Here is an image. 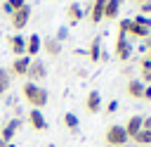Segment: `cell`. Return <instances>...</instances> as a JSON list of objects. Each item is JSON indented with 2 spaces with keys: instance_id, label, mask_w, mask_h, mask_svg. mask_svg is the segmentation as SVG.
I'll use <instances>...</instances> for the list:
<instances>
[{
  "instance_id": "obj_1",
  "label": "cell",
  "mask_w": 151,
  "mask_h": 147,
  "mask_svg": "<svg viewBox=\"0 0 151 147\" xmlns=\"http://www.w3.org/2000/svg\"><path fill=\"white\" fill-rule=\"evenodd\" d=\"M21 95H24V100H26L33 109H42V107L47 104V100H50V92H47L42 85L31 83V81H26V83L21 85Z\"/></svg>"
},
{
  "instance_id": "obj_2",
  "label": "cell",
  "mask_w": 151,
  "mask_h": 147,
  "mask_svg": "<svg viewBox=\"0 0 151 147\" xmlns=\"http://www.w3.org/2000/svg\"><path fill=\"white\" fill-rule=\"evenodd\" d=\"M127 36L146 40V38L151 36V17H142V14H137L134 19H130V28H127Z\"/></svg>"
},
{
  "instance_id": "obj_3",
  "label": "cell",
  "mask_w": 151,
  "mask_h": 147,
  "mask_svg": "<svg viewBox=\"0 0 151 147\" xmlns=\"http://www.w3.org/2000/svg\"><path fill=\"white\" fill-rule=\"evenodd\" d=\"M127 140H130V138H127V133H125V128H123L120 123L109 126L106 133H104V142H106V147H125Z\"/></svg>"
},
{
  "instance_id": "obj_4",
  "label": "cell",
  "mask_w": 151,
  "mask_h": 147,
  "mask_svg": "<svg viewBox=\"0 0 151 147\" xmlns=\"http://www.w3.org/2000/svg\"><path fill=\"white\" fill-rule=\"evenodd\" d=\"M113 52H116V59L130 62V57H132V43L127 40L125 33H118V36H116V47H113Z\"/></svg>"
},
{
  "instance_id": "obj_5",
  "label": "cell",
  "mask_w": 151,
  "mask_h": 147,
  "mask_svg": "<svg viewBox=\"0 0 151 147\" xmlns=\"http://www.w3.org/2000/svg\"><path fill=\"white\" fill-rule=\"evenodd\" d=\"M28 21H31V5H24V7H19L17 12L9 14V24H12V28H17V31L26 28Z\"/></svg>"
},
{
  "instance_id": "obj_6",
  "label": "cell",
  "mask_w": 151,
  "mask_h": 147,
  "mask_svg": "<svg viewBox=\"0 0 151 147\" xmlns=\"http://www.w3.org/2000/svg\"><path fill=\"white\" fill-rule=\"evenodd\" d=\"M45 76H47V66H45V62H42V59H31L28 71H26V78H28L31 83H38V81H42Z\"/></svg>"
},
{
  "instance_id": "obj_7",
  "label": "cell",
  "mask_w": 151,
  "mask_h": 147,
  "mask_svg": "<svg viewBox=\"0 0 151 147\" xmlns=\"http://www.w3.org/2000/svg\"><path fill=\"white\" fill-rule=\"evenodd\" d=\"M21 128V119L19 116H14V119H9L2 128H0V138H2V142H12V138H14V133Z\"/></svg>"
},
{
  "instance_id": "obj_8",
  "label": "cell",
  "mask_w": 151,
  "mask_h": 147,
  "mask_svg": "<svg viewBox=\"0 0 151 147\" xmlns=\"http://www.w3.org/2000/svg\"><path fill=\"white\" fill-rule=\"evenodd\" d=\"M9 50H12L14 57H24V55H26V38H24L21 33L9 36Z\"/></svg>"
},
{
  "instance_id": "obj_9",
  "label": "cell",
  "mask_w": 151,
  "mask_h": 147,
  "mask_svg": "<svg viewBox=\"0 0 151 147\" xmlns=\"http://www.w3.org/2000/svg\"><path fill=\"white\" fill-rule=\"evenodd\" d=\"M42 50V38L38 36V33H31L28 38H26V57H31V59H35V55Z\"/></svg>"
},
{
  "instance_id": "obj_10",
  "label": "cell",
  "mask_w": 151,
  "mask_h": 147,
  "mask_svg": "<svg viewBox=\"0 0 151 147\" xmlns=\"http://www.w3.org/2000/svg\"><path fill=\"white\" fill-rule=\"evenodd\" d=\"M28 64H31V57H26V55H24V57H17L7 71H9V76H26Z\"/></svg>"
},
{
  "instance_id": "obj_11",
  "label": "cell",
  "mask_w": 151,
  "mask_h": 147,
  "mask_svg": "<svg viewBox=\"0 0 151 147\" xmlns=\"http://www.w3.org/2000/svg\"><path fill=\"white\" fill-rule=\"evenodd\" d=\"M99 109H101V95H99V90H90L87 97H85V111L97 114Z\"/></svg>"
},
{
  "instance_id": "obj_12",
  "label": "cell",
  "mask_w": 151,
  "mask_h": 147,
  "mask_svg": "<svg viewBox=\"0 0 151 147\" xmlns=\"http://www.w3.org/2000/svg\"><path fill=\"white\" fill-rule=\"evenodd\" d=\"M28 126H31L33 130H45V128H47V119L42 116L40 109H31V111H28Z\"/></svg>"
},
{
  "instance_id": "obj_13",
  "label": "cell",
  "mask_w": 151,
  "mask_h": 147,
  "mask_svg": "<svg viewBox=\"0 0 151 147\" xmlns=\"http://www.w3.org/2000/svg\"><path fill=\"white\" fill-rule=\"evenodd\" d=\"M83 17H85V9L78 5V2H71L68 7H66V21L73 26V24H78V21H83Z\"/></svg>"
},
{
  "instance_id": "obj_14",
  "label": "cell",
  "mask_w": 151,
  "mask_h": 147,
  "mask_svg": "<svg viewBox=\"0 0 151 147\" xmlns=\"http://www.w3.org/2000/svg\"><path fill=\"white\" fill-rule=\"evenodd\" d=\"M144 88H146V85H144L139 78H130L127 85H125V92H127V97H132V100H142Z\"/></svg>"
},
{
  "instance_id": "obj_15",
  "label": "cell",
  "mask_w": 151,
  "mask_h": 147,
  "mask_svg": "<svg viewBox=\"0 0 151 147\" xmlns=\"http://www.w3.org/2000/svg\"><path fill=\"white\" fill-rule=\"evenodd\" d=\"M142 121H144V116H139V114H134V116H130V119L125 121V126H123V128H125V133H127V138H130V140L142 130Z\"/></svg>"
},
{
  "instance_id": "obj_16",
  "label": "cell",
  "mask_w": 151,
  "mask_h": 147,
  "mask_svg": "<svg viewBox=\"0 0 151 147\" xmlns=\"http://www.w3.org/2000/svg\"><path fill=\"white\" fill-rule=\"evenodd\" d=\"M106 2H109V0H94V2H92L90 12H87L92 24H99V21H104V7H106Z\"/></svg>"
},
{
  "instance_id": "obj_17",
  "label": "cell",
  "mask_w": 151,
  "mask_h": 147,
  "mask_svg": "<svg viewBox=\"0 0 151 147\" xmlns=\"http://www.w3.org/2000/svg\"><path fill=\"white\" fill-rule=\"evenodd\" d=\"M42 50H45L50 57H59V55H61V43H59L57 38H47V40H42Z\"/></svg>"
},
{
  "instance_id": "obj_18",
  "label": "cell",
  "mask_w": 151,
  "mask_h": 147,
  "mask_svg": "<svg viewBox=\"0 0 151 147\" xmlns=\"http://www.w3.org/2000/svg\"><path fill=\"white\" fill-rule=\"evenodd\" d=\"M87 57H90V62H101V36H97V38L90 43Z\"/></svg>"
},
{
  "instance_id": "obj_19",
  "label": "cell",
  "mask_w": 151,
  "mask_h": 147,
  "mask_svg": "<svg viewBox=\"0 0 151 147\" xmlns=\"http://www.w3.org/2000/svg\"><path fill=\"white\" fill-rule=\"evenodd\" d=\"M118 12H120V0H109L104 7V19L113 21V19H118Z\"/></svg>"
},
{
  "instance_id": "obj_20",
  "label": "cell",
  "mask_w": 151,
  "mask_h": 147,
  "mask_svg": "<svg viewBox=\"0 0 151 147\" xmlns=\"http://www.w3.org/2000/svg\"><path fill=\"white\" fill-rule=\"evenodd\" d=\"M139 81H142L144 85H151V62L144 59V57H142V62H139Z\"/></svg>"
},
{
  "instance_id": "obj_21",
  "label": "cell",
  "mask_w": 151,
  "mask_h": 147,
  "mask_svg": "<svg viewBox=\"0 0 151 147\" xmlns=\"http://www.w3.org/2000/svg\"><path fill=\"white\" fill-rule=\"evenodd\" d=\"M61 123H64V128H68L71 133H76V130H78V116H76L73 111H66V114H64V119H61Z\"/></svg>"
},
{
  "instance_id": "obj_22",
  "label": "cell",
  "mask_w": 151,
  "mask_h": 147,
  "mask_svg": "<svg viewBox=\"0 0 151 147\" xmlns=\"http://www.w3.org/2000/svg\"><path fill=\"white\" fill-rule=\"evenodd\" d=\"M9 85H12V78H9V71H7V69H0V97L9 92Z\"/></svg>"
},
{
  "instance_id": "obj_23",
  "label": "cell",
  "mask_w": 151,
  "mask_h": 147,
  "mask_svg": "<svg viewBox=\"0 0 151 147\" xmlns=\"http://www.w3.org/2000/svg\"><path fill=\"white\" fill-rule=\"evenodd\" d=\"M26 5V0H5L2 2V12L5 14H12V12H17L19 7H24Z\"/></svg>"
},
{
  "instance_id": "obj_24",
  "label": "cell",
  "mask_w": 151,
  "mask_h": 147,
  "mask_svg": "<svg viewBox=\"0 0 151 147\" xmlns=\"http://www.w3.org/2000/svg\"><path fill=\"white\" fill-rule=\"evenodd\" d=\"M132 142H134V145H151V130H144V128H142V130L132 138Z\"/></svg>"
},
{
  "instance_id": "obj_25",
  "label": "cell",
  "mask_w": 151,
  "mask_h": 147,
  "mask_svg": "<svg viewBox=\"0 0 151 147\" xmlns=\"http://www.w3.org/2000/svg\"><path fill=\"white\" fill-rule=\"evenodd\" d=\"M54 38H57L59 43H64V40L68 38V28H66V26H59V31H57V36H54Z\"/></svg>"
},
{
  "instance_id": "obj_26",
  "label": "cell",
  "mask_w": 151,
  "mask_h": 147,
  "mask_svg": "<svg viewBox=\"0 0 151 147\" xmlns=\"http://www.w3.org/2000/svg\"><path fill=\"white\" fill-rule=\"evenodd\" d=\"M139 14H142V17H149V14H151V0H146V2L139 5Z\"/></svg>"
},
{
  "instance_id": "obj_27",
  "label": "cell",
  "mask_w": 151,
  "mask_h": 147,
  "mask_svg": "<svg viewBox=\"0 0 151 147\" xmlns=\"http://www.w3.org/2000/svg\"><path fill=\"white\" fill-rule=\"evenodd\" d=\"M127 28H130V19H120L118 21V33H125L127 36Z\"/></svg>"
},
{
  "instance_id": "obj_28",
  "label": "cell",
  "mask_w": 151,
  "mask_h": 147,
  "mask_svg": "<svg viewBox=\"0 0 151 147\" xmlns=\"http://www.w3.org/2000/svg\"><path fill=\"white\" fill-rule=\"evenodd\" d=\"M104 111H106V114H116V111H118V102H116V100H111V102L106 104V109H104Z\"/></svg>"
},
{
  "instance_id": "obj_29",
  "label": "cell",
  "mask_w": 151,
  "mask_h": 147,
  "mask_svg": "<svg viewBox=\"0 0 151 147\" xmlns=\"http://www.w3.org/2000/svg\"><path fill=\"white\" fill-rule=\"evenodd\" d=\"M142 100H144V102H151V85H146V88H144V92H142Z\"/></svg>"
},
{
  "instance_id": "obj_30",
  "label": "cell",
  "mask_w": 151,
  "mask_h": 147,
  "mask_svg": "<svg viewBox=\"0 0 151 147\" xmlns=\"http://www.w3.org/2000/svg\"><path fill=\"white\" fill-rule=\"evenodd\" d=\"M144 59H149V62H151V47L146 50V57H144Z\"/></svg>"
},
{
  "instance_id": "obj_31",
  "label": "cell",
  "mask_w": 151,
  "mask_h": 147,
  "mask_svg": "<svg viewBox=\"0 0 151 147\" xmlns=\"http://www.w3.org/2000/svg\"><path fill=\"white\" fill-rule=\"evenodd\" d=\"M2 147H17V145H14V142H5Z\"/></svg>"
},
{
  "instance_id": "obj_32",
  "label": "cell",
  "mask_w": 151,
  "mask_h": 147,
  "mask_svg": "<svg viewBox=\"0 0 151 147\" xmlns=\"http://www.w3.org/2000/svg\"><path fill=\"white\" fill-rule=\"evenodd\" d=\"M144 43H146V45H149V47H151V36H149V38H146V40H144Z\"/></svg>"
},
{
  "instance_id": "obj_33",
  "label": "cell",
  "mask_w": 151,
  "mask_h": 147,
  "mask_svg": "<svg viewBox=\"0 0 151 147\" xmlns=\"http://www.w3.org/2000/svg\"><path fill=\"white\" fill-rule=\"evenodd\" d=\"M134 2H137V5H142V2H146V0H134Z\"/></svg>"
},
{
  "instance_id": "obj_34",
  "label": "cell",
  "mask_w": 151,
  "mask_h": 147,
  "mask_svg": "<svg viewBox=\"0 0 151 147\" xmlns=\"http://www.w3.org/2000/svg\"><path fill=\"white\" fill-rule=\"evenodd\" d=\"M2 145H5V142H2V138H0V147H2Z\"/></svg>"
},
{
  "instance_id": "obj_35",
  "label": "cell",
  "mask_w": 151,
  "mask_h": 147,
  "mask_svg": "<svg viewBox=\"0 0 151 147\" xmlns=\"http://www.w3.org/2000/svg\"><path fill=\"white\" fill-rule=\"evenodd\" d=\"M45 147H57V145H45Z\"/></svg>"
},
{
  "instance_id": "obj_36",
  "label": "cell",
  "mask_w": 151,
  "mask_h": 147,
  "mask_svg": "<svg viewBox=\"0 0 151 147\" xmlns=\"http://www.w3.org/2000/svg\"><path fill=\"white\" fill-rule=\"evenodd\" d=\"M120 2H123V0H120Z\"/></svg>"
}]
</instances>
